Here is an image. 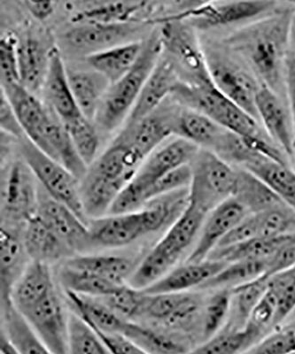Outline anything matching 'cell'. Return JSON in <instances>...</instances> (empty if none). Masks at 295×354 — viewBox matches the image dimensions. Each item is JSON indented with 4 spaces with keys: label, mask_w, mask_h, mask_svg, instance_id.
<instances>
[{
    "label": "cell",
    "mask_w": 295,
    "mask_h": 354,
    "mask_svg": "<svg viewBox=\"0 0 295 354\" xmlns=\"http://www.w3.org/2000/svg\"><path fill=\"white\" fill-rule=\"evenodd\" d=\"M145 159L120 134L88 167L81 179V196L89 219L107 216L120 192Z\"/></svg>",
    "instance_id": "3"
},
{
    "label": "cell",
    "mask_w": 295,
    "mask_h": 354,
    "mask_svg": "<svg viewBox=\"0 0 295 354\" xmlns=\"http://www.w3.org/2000/svg\"><path fill=\"white\" fill-rule=\"evenodd\" d=\"M268 276L267 260L238 261L227 263L201 290L233 289L257 278ZM269 277V276H268Z\"/></svg>",
    "instance_id": "38"
},
{
    "label": "cell",
    "mask_w": 295,
    "mask_h": 354,
    "mask_svg": "<svg viewBox=\"0 0 295 354\" xmlns=\"http://www.w3.org/2000/svg\"><path fill=\"white\" fill-rule=\"evenodd\" d=\"M244 169L261 179L285 204L295 209V170L288 164L261 159Z\"/></svg>",
    "instance_id": "34"
},
{
    "label": "cell",
    "mask_w": 295,
    "mask_h": 354,
    "mask_svg": "<svg viewBox=\"0 0 295 354\" xmlns=\"http://www.w3.org/2000/svg\"><path fill=\"white\" fill-rule=\"evenodd\" d=\"M188 203L189 187L164 195L141 209L91 219L88 227L94 248H125L169 227Z\"/></svg>",
    "instance_id": "2"
},
{
    "label": "cell",
    "mask_w": 295,
    "mask_h": 354,
    "mask_svg": "<svg viewBox=\"0 0 295 354\" xmlns=\"http://www.w3.org/2000/svg\"><path fill=\"white\" fill-rule=\"evenodd\" d=\"M259 236L256 214H249L231 230L217 248L237 245Z\"/></svg>",
    "instance_id": "50"
},
{
    "label": "cell",
    "mask_w": 295,
    "mask_h": 354,
    "mask_svg": "<svg viewBox=\"0 0 295 354\" xmlns=\"http://www.w3.org/2000/svg\"><path fill=\"white\" fill-rule=\"evenodd\" d=\"M291 236L281 238L257 236L237 245L217 248L209 254L211 260L227 262L247 260H268Z\"/></svg>",
    "instance_id": "37"
},
{
    "label": "cell",
    "mask_w": 295,
    "mask_h": 354,
    "mask_svg": "<svg viewBox=\"0 0 295 354\" xmlns=\"http://www.w3.org/2000/svg\"><path fill=\"white\" fill-rule=\"evenodd\" d=\"M268 276L295 267V234L267 260Z\"/></svg>",
    "instance_id": "51"
},
{
    "label": "cell",
    "mask_w": 295,
    "mask_h": 354,
    "mask_svg": "<svg viewBox=\"0 0 295 354\" xmlns=\"http://www.w3.org/2000/svg\"><path fill=\"white\" fill-rule=\"evenodd\" d=\"M65 292L74 312L95 330L107 333L123 334L127 320L114 312L100 298L81 295L71 290Z\"/></svg>",
    "instance_id": "31"
},
{
    "label": "cell",
    "mask_w": 295,
    "mask_h": 354,
    "mask_svg": "<svg viewBox=\"0 0 295 354\" xmlns=\"http://www.w3.org/2000/svg\"><path fill=\"white\" fill-rule=\"evenodd\" d=\"M68 347L69 353H110L94 328L75 312L69 316Z\"/></svg>",
    "instance_id": "44"
},
{
    "label": "cell",
    "mask_w": 295,
    "mask_h": 354,
    "mask_svg": "<svg viewBox=\"0 0 295 354\" xmlns=\"http://www.w3.org/2000/svg\"><path fill=\"white\" fill-rule=\"evenodd\" d=\"M58 278L65 290L97 298L109 296L123 286H117L91 272L69 267L64 263L60 268Z\"/></svg>",
    "instance_id": "41"
},
{
    "label": "cell",
    "mask_w": 295,
    "mask_h": 354,
    "mask_svg": "<svg viewBox=\"0 0 295 354\" xmlns=\"http://www.w3.org/2000/svg\"><path fill=\"white\" fill-rule=\"evenodd\" d=\"M180 79L176 63L169 57H161L145 82L125 123L138 122L155 112L170 97Z\"/></svg>",
    "instance_id": "21"
},
{
    "label": "cell",
    "mask_w": 295,
    "mask_h": 354,
    "mask_svg": "<svg viewBox=\"0 0 295 354\" xmlns=\"http://www.w3.org/2000/svg\"><path fill=\"white\" fill-rule=\"evenodd\" d=\"M21 155L46 194L71 208L89 225L91 220L85 214L82 205L81 180L62 164L44 153L27 138L21 139Z\"/></svg>",
    "instance_id": "10"
},
{
    "label": "cell",
    "mask_w": 295,
    "mask_h": 354,
    "mask_svg": "<svg viewBox=\"0 0 295 354\" xmlns=\"http://www.w3.org/2000/svg\"><path fill=\"white\" fill-rule=\"evenodd\" d=\"M145 6L144 0L129 1L118 0L104 3L78 12L72 19L74 24L98 22V24H139L137 15Z\"/></svg>",
    "instance_id": "36"
},
{
    "label": "cell",
    "mask_w": 295,
    "mask_h": 354,
    "mask_svg": "<svg viewBox=\"0 0 295 354\" xmlns=\"http://www.w3.org/2000/svg\"><path fill=\"white\" fill-rule=\"evenodd\" d=\"M79 156L87 167L98 157L100 138L93 121L84 115L62 122Z\"/></svg>",
    "instance_id": "43"
},
{
    "label": "cell",
    "mask_w": 295,
    "mask_h": 354,
    "mask_svg": "<svg viewBox=\"0 0 295 354\" xmlns=\"http://www.w3.org/2000/svg\"><path fill=\"white\" fill-rule=\"evenodd\" d=\"M249 212L237 201L231 198L209 212L199 232L198 239L186 261L207 260L224 236L240 223Z\"/></svg>",
    "instance_id": "19"
},
{
    "label": "cell",
    "mask_w": 295,
    "mask_h": 354,
    "mask_svg": "<svg viewBox=\"0 0 295 354\" xmlns=\"http://www.w3.org/2000/svg\"><path fill=\"white\" fill-rule=\"evenodd\" d=\"M158 24L163 53L169 55L176 65L186 72L187 80L208 81L209 77L203 47L199 44L195 28L188 22L164 17L148 21Z\"/></svg>",
    "instance_id": "13"
},
{
    "label": "cell",
    "mask_w": 295,
    "mask_h": 354,
    "mask_svg": "<svg viewBox=\"0 0 295 354\" xmlns=\"http://www.w3.org/2000/svg\"><path fill=\"white\" fill-rule=\"evenodd\" d=\"M37 216L77 254H85L94 248L90 230L71 208L46 194L39 185Z\"/></svg>",
    "instance_id": "17"
},
{
    "label": "cell",
    "mask_w": 295,
    "mask_h": 354,
    "mask_svg": "<svg viewBox=\"0 0 295 354\" xmlns=\"http://www.w3.org/2000/svg\"><path fill=\"white\" fill-rule=\"evenodd\" d=\"M293 12H272L245 25L225 41L251 69L260 83L280 94L285 91V73L290 47Z\"/></svg>",
    "instance_id": "1"
},
{
    "label": "cell",
    "mask_w": 295,
    "mask_h": 354,
    "mask_svg": "<svg viewBox=\"0 0 295 354\" xmlns=\"http://www.w3.org/2000/svg\"><path fill=\"white\" fill-rule=\"evenodd\" d=\"M144 40H135L85 57L91 68L116 83L134 66L141 55Z\"/></svg>",
    "instance_id": "28"
},
{
    "label": "cell",
    "mask_w": 295,
    "mask_h": 354,
    "mask_svg": "<svg viewBox=\"0 0 295 354\" xmlns=\"http://www.w3.org/2000/svg\"><path fill=\"white\" fill-rule=\"evenodd\" d=\"M143 25L141 22L116 24L81 22L66 30L63 39L69 48L87 57L118 44L139 40Z\"/></svg>",
    "instance_id": "16"
},
{
    "label": "cell",
    "mask_w": 295,
    "mask_h": 354,
    "mask_svg": "<svg viewBox=\"0 0 295 354\" xmlns=\"http://www.w3.org/2000/svg\"><path fill=\"white\" fill-rule=\"evenodd\" d=\"M217 1L218 0H177V6L179 8L177 12L193 10V9L213 4V3Z\"/></svg>",
    "instance_id": "55"
},
{
    "label": "cell",
    "mask_w": 295,
    "mask_h": 354,
    "mask_svg": "<svg viewBox=\"0 0 295 354\" xmlns=\"http://www.w3.org/2000/svg\"><path fill=\"white\" fill-rule=\"evenodd\" d=\"M280 94L261 85L257 93V119L262 122L268 137L284 153L293 157L295 147V129L289 107L285 105Z\"/></svg>",
    "instance_id": "18"
},
{
    "label": "cell",
    "mask_w": 295,
    "mask_h": 354,
    "mask_svg": "<svg viewBox=\"0 0 295 354\" xmlns=\"http://www.w3.org/2000/svg\"><path fill=\"white\" fill-rule=\"evenodd\" d=\"M69 84L82 115L94 122L111 83L104 75L90 71L68 69Z\"/></svg>",
    "instance_id": "29"
},
{
    "label": "cell",
    "mask_w": 295,
    "mask_h": 354,
    "mask_svg": "<svg viewBox=\"0 0 295 354\" xmlns=\"http://www.w3.org/2000/svg\"><path fill=\"white\" fill-rule=\"evenodd\" d=\"M0 127L2 131L17 138H24L25 134L10 101L1 91L0 95Z\"/></svg>",
    "instance_id": "52"
},
{
    "label": "cell",
    "mask_w": 295,
    "mask_h": 354,
    "mask_svg": "<svg viewBox=\"0 0 295 354\" xmlns=\"http://www.w3.org/2000/svg\"><path fill=\"white\" fill-rule=\"evenodd\" d=\"M203 50L212 83L225 97L257 119L256 100L262 84L251 69L230 49L206 46Z\"/></svg>",
    "instance_id": "9"
},
{
    "label": "cell",
    "mask_w": 295,
    "mask_h": 354,
    "mask_svg": "<svg viewBox=\"0 0 295 354\" xmlns=\"http://www.w3.org/2000/svg\"><path fill=\"white\" fill-rule=\"evenodd\" d=\"M0 183L1 224L24 227L27 221L37 214L39 182L21 158L3 167Z\"/></svg>",
    "instance_id": "11"
},
{
    "label": "cell",
    "mask_w": 295,
    "mask_h": 354,
    "mask_svg": "<svg viewBox=\"0 0 295 354\" xmlns=\"http://www.w3.org/2000/svg\"><path fill=\"white\" fill-rule=\"evenodd\" d=\"M55 287L49 264L31 261L12 290V301L21 311Z\"/></svg>",
    "instance_id": "33"
},
{
    "label": "cell",
    "mask_w": 295,
    "mask_h": 354,
    "mask_svg": "<svg viewBox=\"0 0 295 354\" xmlns=\"http://www.w3.org/2000/svg\"><path fill=\"white\" fill-rule=\"evenodd\" d=\"M53 47L33 33L18 39L20 83L31 93L36 94L43 90Z\"/></svg>",
    "instance_id": "24"
},
{
    "label": "cell",
    "mask_w": 295,
    "mask_h": 354,
    "mask_svg": "<svg viewBox=\"0 0 295 354\" xmlns=\"http://www.w3.org/2000/svg\"><path fill=\"white\" fill-rule=\"evenodd\" d=\"M193 176L189 202L208 214L217 205L234 197L239 169L214 151L199 149L191 163Z\"/></svg>",
    "instance_id": "8"
},
{
    "label": "cell",
    "mask_w": 295,
    "mask_h": 354,
    "mask_svg": "<svg viewBox=\"0 0 295 354\" xmlns=\"http://www.w3.org/2000/svg\"><path fill=\"white\" fill-rule=\"evenodd\" d=\"M43 90L47 104L62 122L69 121L82 115L73 96L68 77V68L63 62L60 50L53 47L51 53L48 71Z\"/></svg>",
    "instance_id": "25"
},
{
    "label": "cell",
    "mask_w": 295,
    "mask_h": 354,
    "mask_svg": "<svg viewBox=\"0 0 295 354\" xmlns=\"http://www.w3.org/2000/svg\"><path fill=\"white\" fill-rule=\"evenodd\" d=\"M204 302L201 295L190 292L147 293L139 319L187 335L195 328L201 332Z\"/></svg>",
    "instance_id": "12"
},
{
    "label": "cell",
    "mask_w": 295,
    "mask_h": 354,
    "mask_svg": "<svg viewBox=\"0 0 295 354\" xmlns=\"http://www.w3.org/2000/svg\"><path fill=\"white\" fill-rule=\"evenodd\" d=\"M293 156H294V158H295V147H294V155H293Z\"/></svg>",
    "instance_id": "59"
},
{
    "label": "cell",
    "mask_w": 295,
    "mask_h": 354,
    "mask_svg": "<svg viewBox=\"0 0 295 354\" xmlns=\"http://www.w3.org/2000/svg\"><path fill=\"white\" fill-rule=\"evenodd\" d=\"M290 46H292V53H293L295 58V12H293L291 20L290 27Z\"/></svg>",
    "instance_id": "57"
},
{
    "label": "cell",
    "mask_w": 295,
    "mask_h": 354,
    "mask_svg": "<svg viewBox=\"0 0 295 354\" xmlns=\"http://www.w3.org/2000/svg\"><path fill=\"white\" fill-rule=\"evenodd\" d=\"M269 277L263 276L231 289V308L226 326L236 328L246 327L253 308L267 290Z\"/></svg>",
    "instance_id": "39"
},
{
    "label": "cell",
    "mask_w": 295,
    "mask_h": 354,
    "mask_svg": "<svg viewBox=\"0 0 295 354\" xmlns=\"http://www.w3.org/2000/svg\"><path fill=\"white\" fill-rule=\"evenodd\" d=\"M18 39L14 33H6L0 40V82L3 88L21 84Z\"/></svg>",
    "instance_id": "48"
},
{
    "label": "cell",
    "mask_w": 295,
    "mask_h": 354,
    "mask_svg": "<svg viewBox=\"0 0 295 354\" xmlns=\"http://www.w3.org/2000/svg\"><path fill=\"white\" fill-rule=\"evenodd\" d=\"M249 353L284 354L295 353V326L274 328L257 342Z\"/></svg>",
    "instance_id": "49"
},
{
    "label": "cell",
    "mask_w": 295,
    "mask_h": 354,
    "mask_svg": "<svg viewBox=\"0 0 295 354\" xmlns=\"http://www.w3.org/2000/svg\"><path fill=\"white\" fill-rule=\"evenodd\" d=\"M227 262L207 259L202 261H186L175 267L160 280L145 288V293L185 292L199 289L203 284L217 274Z\"/></svg>",
    "instance_id": "23"
},
{
    "label": "cell",
    "mask_w": 295,
    "mask_h": 354,
    "mask_svg": "<svg viewBox=\"0 0 295 354\" xmlns=\"http://www.w3.org/2000/svg\"><path fill=\"white\" fill-rule=\"evenodd\" d=\"M258 341V337L247 327L236 328L225 326L214 337L196 346L192 353L209 354L247 353Z\"/></svg>",
    "instance_id": "40"
},
{
    "label": "cell",
    "mask_w": 295,
    "mask_h": 354,
    "mask_svg": "<svg viewBox=\"0 0 295 354\" xmlns=\"http://www.w3.org/2000/svg\"><path fill=\"white\" fill-rule=\"evenodd\" d=\"M161 106L138 122L125 123L119 133L144 159L173 136L171 117L174 107L161 109Z\"/></svg>",
    "instance_id": "22"
},
{
    "label": "cell",
    "mask_w": 295,
    "mask_h": 354,
    "mask_svg": "<svg viewBox=\"0 0 295 354\" xmlns=\"http://www.w3.org/2000/svg\"><path fill=\"white\" fill-rule=\"evenodd\" d=\"M24 227L1 224L0 230V290L1 304L12 301V290L28 264L26 248L22 238Z\"/></svg>",
    "instance_id": "20"
},
{
    "label": "cell",
    "mask_w": 295,
    "mask_h": 354,
    "mask_svg": "<svg viewBox=\"0 0 295 354\" xmlns=\"http://www.w3.org/2000/svg\"><path fill=\"white\" fill-rule=\"evenodd\" d=\"M163 55L159 28L144 40L141 55L133 68L110 85L94 122L106 132L115 131L125 123L149 75Z\"/></svg>",
    "instance_id": "6"
},
{
    "label": "cell",
    "mask_w": 295,
    "mask_h": 354,
    "mask_svg": "<svg viewBox=\"0 0 295 354\" xmlns=\"http://www.w3.org/2000/svg\"><path fill=\"white\" fill-rule=\"evenodd\" d=\"M147 293L125 284L109 296L100 298L114 312L127 321L137 322L141 318Z\"/></svg>",
    "instance_id": "47"
},
{
    "label": "cell",
    "mask_w": 295,
    "mask_h": 354,
    "mask_svg": "<svg viewBox=\"0 0 295 354\" xmlns=\"http://www.w3.org/2000/svg\"><path fill=\"white\" fill-rule=\"evenodd\" d=\"M22 238L30 261L50 264L75 256L66 243L37 214L25 224Z\"/></svg>",
    "instance_id": "27"
},
{
    "label": "cell",
    "mask_w": 295,
    "mask_h": 354,
    "mask_svg": "<svg viewBox=\"0 0 295 354\" xmlns=\"http://www.w3.org/2000/svg\"><path fill=\"white\" fill-rule=\"evenodd\" d=\"M239 169V179L234 197L250 214L261 213L285 203L265 182L244 169Z\"/></svg>",
    "instance_id": "35"
},
{
    "label": "cell",
    "mask_w": 295,
    "mask_h": 354,
    "mask_svg": "<svg viewBox=\"0 0 295 354\" xmlns=\"http://www.w3.org/2000/svg\"><path fill=\"white\" fill-rule=\"evenodd\" d=\"M28 10L39 21H46L55 12L56 0H24Z\"/></svg>",
    "instance_id": "53"
},
{
    "label": "cell",
    "mask_w": 295,
    "mask_h": 354,
    "mask_svg": "<svg viewBox=\"0 0 295 354\" xmlns=\"http://www.w3.org/2000/svg\"><path fill=\"white\" fill-rule=\"evenodd\" d=\"M268 287L277 302L276 328H278L295 310V267L272 274L269 277Z\"/></svg>",
    "instance_id": "46"
},
{
    "label": "cell",
    "mask_w": 295,
    "mask_h": 354,
    "mask_svg": "<svg viewBox=\"0 0 295 354\" xmlns=\"http://www.w3.org/2000/svg\"><path fill=\"white\" fill-rule=\"evenodd\" d=\"M170 97L177 105L204 113L222 127L247 140L268 137L260 127L258 120L225 97L211 80L181 78Z\"/></svg>",
    "instance_id": "5"
},
{
    "label": "cell",
    "mask_w": 295,
    "mask_h": 354,
    "mask_svg": "<svg viewBox=\"0 0 295 354\" xmlns=\"http://www.w3.org/2000/svg\"><path fill=\"white\" fill-rule=\"evenodd\" d=\"M231 308V289L215 290L205 299L202 317L201 343L214 337L226 326L230 318Z\"/></svg>",
    "instance_id": "42"
},
{
    "label": "cell",
    "mask_w": 295,
    "mask_h": 354,
    "mask_svg": "<svg viewBox=\"0 0 295 354\" xmlns=\"http://www.w3.org/2000/svg\"><path fill=\"white\" fill-rule=\"evenodd\" d=\"M2 327L18 353H50L26 317L11 301L1 304Z\"/></svg>",
    "instance_id": "32"
},
{
    "label": "cell",
    "mask_w": 295,
    "mask_h": 354,
    "mask_svg": "<svg viewBox=\"0 0 295 354\" xmlns=\"http://www.w3.org/2000/svg\"><path fill=\"white\" fill-rule=\"evenodd\" d=\"M285 91L289 103L292 118H293L295 129V58L290 52L287 64V73H285Z\"/></svg>",
    "instance_id": "54"
},
{
    "label": "cell",
    "mask_w": 295,
    "mask_h": 354,
    "mask_svg": "<svg viewBox=\"0 0 295 354\" xmlns=\"http://www.w3.org/2000/svg\"><path fill=\"white\" fill-rule=\"evenodd\" d=\"M64 264L91 272L120 286L129 283L138 266L132 259L125 256L104 254L75 255L66 259Z\"/></svg>",
    "instance_id": "30"
},
{
    "label": "cell",
    "mask_w": 295,
    "mask_h": 354,
    "mask_svg": "<svg viewBox=\"0 0 295 354\" xmlns=\"http://www.w3.org/2000/svg\"><path fill=\"white\" fill-rule=\"evenodd\" d=\"M0 352L1 353H18L17 350L12 346V344L4 331L1 330L0 335Z\"/></svg>",
    "instance_id": "56"
},
{
    "label": "cell",
    "mask_w": 295,
    "mask_h": 354,
    "mask_svg": "<svg viewBox=\"0 0 295 354\" xmlns=\"http://www.w3.org/2000/svg\"><path fill=\"white\" fill-rule=\"evenodd\" d=\"M274 6V0H234L215 2L168 17L186 21L195 30L208 31L256 21L271 14Z\"/></svg>",
    "instance_id": "14"
},
{
    "label": "cell",
    "mask_w": 295,
    "mask_h": 354,
    "mask_svg": "<svg viewBox=\"0 0 295 354\" xmlns=\"http://www.w3.org/2000/svg\"><path fill=\"white\" fill-rule=\"evenodd\" d=\"M285 1H287L288 3H291V4L295 5V0H285Z\"/></svg>",
    "instance_id": "58"
},
{
    "label": "cell",
    "mask_w": 295,
    "mask_h": 354,
    "mask_svg": "<svg viewBox=\"0 0 295 354\" xmlns=\"http://www.w3.org/2000/svg\"><path fill=\"white\" fill-rule=\"evenodd\" d=\"M199 149L201 148L196 145L179 138L164 142L143 161L137 173L120 192L107 214L141 209L145 205L148 189L167 174L191 164Z\"/></svg>",
    "instance_id": "7"
},
{
    "label": "cell",
    "mask_w": 295,
    "mask_h": 354,
    "mask_svg": "<svg viewBox=\"0 0 295 354\" xmlns=\"http://www.w3.org/2000/svg\"><path fill=\"white\" fill-rule=\"evenodd\" d=\"M207 214L189 202L182 214L168 227L160 241L138 264L129 280V286L145 289L173 270L199 236Z\"/></svg>",
    "instance_id": "4"
},
{
    "label": "cell",
    "mask_w": 295,
    "mask_h": 354,
    "mask_svg": "<svg viewBox=\"0 0 295 354\" xmlns=\"http://www.w3.org/2000/svg\"><path fill=\"white\" fill-rule=\"evenodd\" d=\"M259 236L281 238L295 234V209L285 203L257 213Z\"/></svg>",
    "instance_id": "45"
},
{
    "label": "cell",
    "mask_w": 295,
    "mask_h": 354,
    "mask_svg": "<svg viewBox=\"0 0 295 354\" xmlns=\"http://www.w3.org/2000/svg\"><path fill=\"white\" fill-rule=\"evenodd\" d=\"M174 137L185 139L202 149L212 150L227 129L198 111L180 106L171 117Z\"/></svg>",
    "instance_id": "26"
},
{
    "label": "cell",
    "mask_w": 295,
    "mask_h": 354,
    "mask_svg": "<svg viewBox=\"0 0 295 354\" xmlns=\"http://www.w3.org/2000/svg\"><path fill=\"white\" fill-rule=\"evenodd\" d=\"M20 312L39 335L50 353H69V314L66 312L55 287Z\"/></svg>",
    "instance_id": "15"
}]
</instances>
